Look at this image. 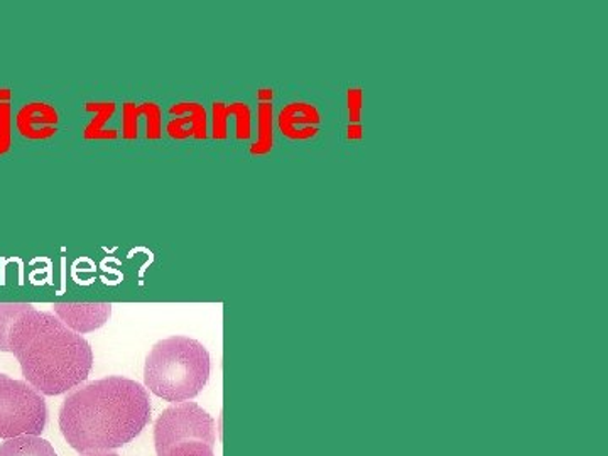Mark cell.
I'll use <instances>...</instances> for the list:
<instances>
[{"label": "cell", "mask_w": 608, "mask_h": 456, "mask_svg": "<svg viewBox=\"0 0 608 456\" xmlns=\"http://www.w3.org/2000/svg\"><path fill=\"white\" fill-rule=\"evenodd\" d=\"M151 421V401L139 382L107 377L76 389L63 402L59 430L82 455L122 448Z\"/></svg>", "instance_id": "cell-1"}, {"label": "cell", "mask_w": 608, "mask_h": 456, "mask_svg": "<svg viewBox=\"0 0 608 456\" xmlns=\"http://www.w3.org/2000/svg\"><path fill=\"white\" fill-rule=\"evenodd\" d=\"M9 351L15 355L28 384L44 395L72 391L87 380L94 366L90 344L58 316L37 310L15 319Z\"/></svg>", "instance_id": "cell-2"}, {"label": "cell", "mask_w": 608, "mask_h": 456, "mask_svg": "<svg viewBox=\"0 0 608 456\" xmlns=\"http://www.w3.org/2000/svg\"><path fill=\"white\" fill-rule=\"evenodd\" d=\"M210 354L199 341L170 337L149 351L144 366L145 388L170 402L196 398L210 379Z\"/></svg>", "instance_id": "cell-3"}, {"label": "cell", "mask_w": 608, "mask_h": 456, "mask_svg": "<svg viewBox=\"0 0 608 456\" xmlns=\"http://www.w3.org/2000/svg\"><path fill=\"white\" fill-rule=\"evenodd\" d=\"M46 421L43 395L28 382L0 373V438L40 436Z\"/></svg>", "instance_id": "cell-4"}, {"label": "cell", "mask_w": 608, "mask_h": 456, "mask_svg": "<svg viewBox=\"0 0 608 456\" xmlns=\"http://www.w3.org/2000/svg\"><path fill=\"white\" fill-rule=\"evenodd\" d=\"M202 442L215 446V421L195 402H180L163 411L154 424V445L158 455L171 446Z\"/></svg>", "instance_id": "cell-5"}, {"label": "cell", "mask_w": 608, "mask_h": 456, "mask_svg": "<svg viewBox=\"0 0 608 456\" xmlns=\"http://www.w3.org/2000/svg\"><path fill=\"white\" fill-rule=\"evenodd\" d=\"M59 113L47 101H30L15 113V129L28 141H47L58 132Z\"/></svg>", "instance_id": "cell-6"}, {"label": "cell", "mask_w": 608, "mask_h": 456, "mask_svg": "<svg viewBox=\"0 0 608 456\" xmlns=\"http://www.w3.org/2000/svg\"><path fill=\"white\" fill-rule=\"evenodd\" d=\"M322 126V113L310 101H291L278 116L279 132L290 141H310Z\"/></svg>", "instance_id": "cell-7"}, {"label": "cell", "mask_w": 608, "mask_h": 456, "mask_svg": "<svg viewBox=\"0 0 608 456\" xmlns=\"http://www.w3.org/2000/svg\"><path fill=\"white\" fill-rule=\"evenodd\" d=\"M173 119L166 123V134L176 141L208 138L207 110L198 101H180L170 107Z\"/></svg>", "instance_id": "cell-8"}, {"label": "cell", "mask_w": 608, "mask_h": 456, "mask_svg": "<svg viewBox=\"0 0 608 456\" xmlns=\"http://www.w3.org/2000/svg\"><path fill=\"white\" fill-rule=\"evenodd\" d=\"M56 316L75 334H88L101 328L112 315V304H55Z\"/></svg>", "instance_id": "cell-9"}, {"label": "cell", "mask_w": 608, "mask_h": 456, "mask_svg": "<svg viewBox=\"0 0 608 456\" xmlns=\"http://www.w3.org/2000/svg\"><path fill=\"white\" fill-rule=\"evenodd\" d=\"M145 117V138L149 141H158L163 138V110L156 101H127L122 107V138L138 139L139 120Z\"/></svg>", "instance_id": "cell-10"}, {"label": "cell", "mask_w": 608, "mask_h": 456, "mask_svg": "<svg viewBox=\"0 0 608 456\" xmlns=\"http://www.w3.org/2000/svg\"><path fill=\"white\" fill-rule=\"evenodd\" d=\"M230 117H236V138L239 141H249L252 138V110L246 101H215L211 106V138L224 141L228 135Z\"/></svg>", "instance_id": "cell-11"}, {"label": "cell", "mask_w": 608, "mask_h": 456, "mask_svg": "<svg viewBox=\"0 0 608 456\" xmlns=\"http://www.w3.org/2000/svg\"><path fill=\"white\" fill-rule=\"evenodd\" d=\"M84 110L85 112L94 113V119H91L84 129V138L87 139V141L119 138V132H117L116 129H106V123L109 122L113 113H116V101H87Z\"/></svg>", "instance_id": "cell-12"}, {"label": "cell", "mask_w": 608, "mask_h": 456, "mask_svg": "<svg viewBox=\"0 0 608 456\" xmlns=\"http://www.w3.org/2000/svg\"><path fill=\"white\" fill-rule=\"evenodd\" d=\"M274 109L272 100H259L258 139L250 145L252 156H265L274 148Z\"/></svg>", "instance_id": "cell-13"}, {"label": "cell", "mask_w": 608, "mask_h": 456, "mask_svg": "<svg viewBox=\"0 0 608 456\" xmlns=\"http://www.w3.org/2000/svg\"><path fill=\"white\" fill-rule=\"evenodd\" d=\"M0 456H58L50 442L41 436H18L0 445Z\"/></svg>", "instance_id": "cell-14"}, {"label": "cell", "mask_w": 608, "mask_h": 456, "mask_svg": "<svg viewBox=\"0 0 608 456\" xmlns=\"http://www.w3.org/2000/svg\"><path fill=\"white\" fill-rule=\"evenodd\" d=\"M34 310L33 304L0 303V351H9V334L19 316Z\"/></svg>", "instance_id": "cell-15"}, {"label": "cell", "mask_w": 608, "mask_h": 456, "mask_svg": "<svg viewBox=\"0 0 608 456\" xmlns=\"http://www.w3.org/2000/svg\"><path fill=\"white\" fill-rule=\"evenodd\" d=\"M348 119H350V127H348V139L362 138V127H360V112H362V90L360 88H350L348 90Z\"/></svg>", "instance_id": "cell-16"}, {"label": "cell", "mask_w": 608, "mask_h": 456, "mask_svg": "<svg viewBox=\"0 0 608 456\" xmlns=\"http://www.w3.org/2000/svg\"><path fill=\"white\" fill-rule=\"evenodd\" d=\"M12 109L11 100H0V156L11 151Z\"/></svg>", "instance_id": "cell-17"}, {"label": "cell", "mask_w": 608, "mask_h": 456, "mask_svg": "<svg viewBox=\"0 0 608 456\" xmlns=\"http://www.w3.org/2000/svg\"><path fill=\"white\" fill-rule=\"evenodd\" d=\"M158 456H215L214 448L202 442H186L171 446Z\"/></svg>", "instance_id": "cell-18"}, {"label": "cell", "mask_w": 608, "mask_h": 456, "mask_svg": "<svg viewBox=\"0 0 608 456\" xmlns=\"http://www.w3.org/2000/svg\"><path fill=\"white\" fill-rule=\"evenodd\" d=\"M85 456H119V455H116V453H94V455H85Z\"/></svg>", "instance_id": "cell-19"}]
</instances>
